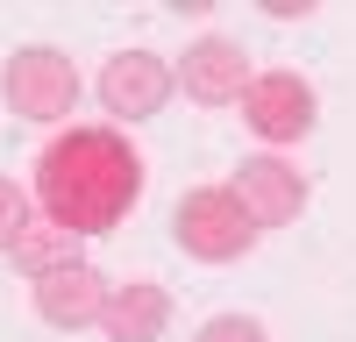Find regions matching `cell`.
I'll return each instance as SVG.
<instances>
[{"label": "cell", "mask_w": 356, "mask_h": 342, "mask_svg": "<svg viewBox=\"0 0 356 342\" xmlns=\"http://www.w3.org/2000/svg\"><path fill=\"white\" fill-rule=\"evenodd\" d=\"M100 328H107V342H164V328H171V300H164V285H150V278L114 285Z\"/></svg>", "instance_id": "9c48e42d"}, {"label": "cell", "mask_w": 356, "mask_h": 342, "mask_svg": "<svg viewBox=\"0 0 356 342\" xmlns=\"http://www.w3.org/2000/svg\"><path fill=\"white\" fill-rule=\"evenodd\" d=\"M171 86H178V72L157 50H122V57H107V72H100V107L122 114V122H150V114H164Z\"/></svg>", "instance_id": "5b68a950"}, {"label": "cell", "mask_w": 356, "mask_h": 342, "mask_svg": "<svg viewBox=\"0 0 356 342\" xmlns=\"http://www.w3.org/2000/svg\"><path fill=\"white\" fill-rule=\"evenodd\" d=\"M243 122H250L264 142H300V136H314V122H321V100H314V86H307L300 72H257L250 93H243Z\"/></svg>", "instance_id": "277c9868"}, {"label": "cell", "mask_w": 356, "mask_h": 342, "mask_svg": "<svg viewBox=\"0 0 356 342\" xmlns=\"http://www.w3.org/2000/svg\"><path fill=\"white\" fill-rule=\"evenodd\" d=\"M72 243H79V236H65L57 221H43V214H36V221L22 228V243H15L8 256H15V264H22L29 278H43V271H65V264H79V250H72Z\"/></svg>", "instance_id": "30bf717a"}, {"label": "cell", "mask_w": 356, "mask_h": 342, "mask_svg": "<svg viewBox=\"0 0 356 342\" xmlns=\"http://www.w3.org/2000/svg\"><path fill=\"white\" fill-rule=\"evenodd\" d=\"M0 100L22 122H72L79 107V65L57 43H22L8 65H0Z\"/></svg>", "instance_id": "7a4b0ae2"}, {"label": "cell", "mask_w": 356, "mask_h": 342, "mask_svg": "<svg viewBox=\"0 0 356 342\" xmlns=\"http://www.w3.org/2000/svg\"><path fill=\"white\" fill-rule=\"evenodd\" d=\"M107 293L114 285L86 264H65V271H43V278H29V300H36V314L50 328H100V314H107Z\"/></svg>", "instance_id": "52a82bcc"}, {"label": "cell", "mask_w": 356, "mask_h": 342, "mask_svg": "<svg viewBox=\"0 0 356 342\" xmlns=\"http://www.w3.org/2000/svg\"><path fill=\"white\" fill-rule=\"evenodd\" d=\"M171 243L186 256H200V264H235V256L257 243V221L243 214V200L228 186H193L171 207Z\"/></svg>", "instance_id": "3957f363"}, {"label": "cell", "mask_w": 356, "mask_h": 342, "mask_svg": "<svg viewBox=\"0 0 356 342\" xmlns=\"http://www.w3.org/2000/svg\"><path fill=\"white\" fill-rule=\"evenodd\" d=\"M193 342H271V335H264V321H250V314H214Z\"/></svg>", "instance_id": "7c38bea8"}, {"label": "cell", "mask_w": 356, "mask_h": 342, "mask_svg": "<svg viewBox=\"0 0 356 342\" xmlns=\"http://www.w3.org/2000/svg\"><path fill=\"white\" fill-rule=\"evenodd\" d=\"M228 193L243 200V214L257 221V236H264V228L300 221V207H307V179L285 157H243V171L228 179Z\"/></svg>", "instance_id": "8992f818"}, {"label": "cell", "mask_w": 356, "mask_h": 342, "mask_svg": "<svg viewBox=\"0 0 356 342\" xmlns=\"http://www.w3.org/2000/svg\"><path fill=\"white\" fill-rule=\"evenodd\" d=\"M29 221H36V214H29V193H22L15 179H0V250H15Z\"/></svg>", "instance_id": "8fae6325"}, {"label": "cell", "mask_w": 356, "mask_h": 342, "mask_svg": "<svg viewBox=\"0 0 356 342\" xmlns=\"http://www.w3.org/2000/svg\"><path fill=\"white\" fill-rule=\"evenodd\" d=\"M250 57H243V43L235 36H200V43H186V65H178V86H186L193 100H207V107H243V93H250Z\"/></svg>", "instance_id": "ba28073f"}, {"label": "cell", "mask_w": 356, "mask_h": 342, "mask_svg": "<svg viewBox=\"0 0 356 342\" xmlns=\"http://www.w3.org/2000/svg\"><path fill=\"white\" fill-rule=\"evenodd\" d=\"M143 157L122 129H65L43 142L36 157V207L43 221H57L65 236H107V228H122L143 200Z\"/></svg>", "instance_id": "6da1fadb"}]
</instances>
